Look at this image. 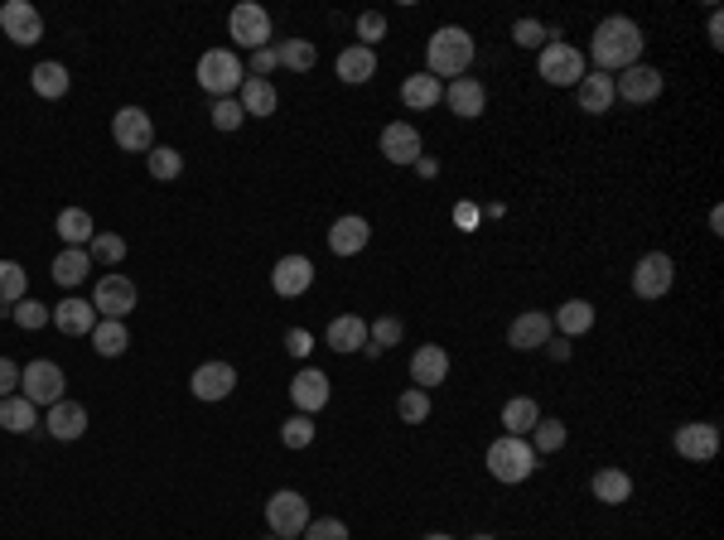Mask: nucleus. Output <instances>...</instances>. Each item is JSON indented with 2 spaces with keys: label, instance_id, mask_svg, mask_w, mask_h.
<instances>
[{
  "label": "nucleus",
  "instance_id": "f257e3e1",
  "mask_svg": "<svg viewBox=\"0 0 724 540\" xmlns=\"http://www.w3.org/2000/svg\"><path fill=\"white\" fill-rule=\"evenodd\" d=\"M642 29L628 20V15H609V20H599L594 29V39H589V54L599 63V73H623V68H633L642 58Z\"/></svg>",
  "mask_w": 724,
  "mask_h": 540
},
{
  "label": "nucleus",
  "instance_id": "f03ea898",
  "mask_svg": "<svg viewBox=\"0 0 724 540\" xmlns=\"http://www.w3.org/2000/svg\"><path fill=\"white\" fill-rule=\"evenodd\" d=\"M425 63H430V78H464L469 63H474V34L459 25H445L430 34V49H425Z\"/></svg>",
  "mask_w": 724,
  "mask_h": 540
},
{
  "label": "nucleus",
  "instance_id": "7ed1b4c3",
  "mask_svg": "<svg viewBox=\"0 0 724 540\" xmlns=\"http://www.w3.org/2000/svg\"><path fill=\"white\" fill-rule=\"evenodd\" d=\"M483 463H488V473L498 483H527L531 468H536V449H531L527 439H517V434H502V439L488 444Z\"/></svg>",
  "mask_w": 724,
  "mask_h": 540
},
{
  "label": "nucleus",
  "instance_id": "20e7f679",
  "mask_svg": "<svg viewBox=\"0 0 724 540\" xmlns=\"http://www.w3.org/2000/svg\"><path fill=\"white\" fill-rule=\"evenodd\" d=\"M242 82H247V68H242V58L232 54V49H208V54L198 58V87L203 92L232 97V92H242Z\"/></svg>",
  "mask_w": 724,
  "mask_h": 540
},
{
  "label": "nucleus",
  "instance_id": "39448f33",
  "mask_svg": "<svg viewBox=\"0 0 724 540\" xmlns=\"http://www.w3.org/2000/svg\"><path fill=\"white\" fill-rule=\"evenodd\" d=\"M536 78L551 82V87H580V78H585V54H580L575 44L556 39V44H546V49H541Z\"/></svg>",
  "mask_w": 724,
  "mask_h": 540
},
{
  "label": "nucleus",
  "instance_id": "423d86ee",
  "mask_svg": "<svg viewBox=\"0 0 724 540\" xmlns=\"http://www.w3.org/2000/svg\"><path fill=\"white\" fill-rule=\"evenodd\" d=\"M227 34H232V44L237 49H271V15L256 5V0H242V5H232V15H227Z\"/></svg>",
  "mask_w": 724,
  "mask_h": 540
},
{
  "label": "nucleus",
  "instance_id": "0eeeda50",
  "mask_svg": "<svg viewBox=\"0 0 724 540\" xmlns=\"http://www.w3.org/2000/svg\"><path fill=\"white\" fill-rule=\"evenodd\" d=\"M63 386H68V377H63L58 362H29V367H20V396L29 405H58L63 401Z\"/></svg>",
  "mask_w": 724,
  "mask_h": 540
},
{
  "label": "nucleus",
  "instance_id": "6e6552de",
  "mask_svg": "<svg viewBox=\"0 0 724 540\" xmlns=\"http://www.w3.org/2000/svg\"><path fill=\"white\" fill-rule=\"evenodd\" d=\"M266 526H271L276 536H300L309 526V502L295 492V487L271 492V502H266Z\"/></svg>",
  "mask_w": 724,
  "mask_h": 540
},
{
  "label": "nucleus",
  "instance_id": "1a4fd4ad",
  "mask_svg": "<svg viewBox=\"0 0 724 540\" xmlns=\"http://www.w3.org/2000/svg\"><path fill=\"white\" fill-rule=\"evenodd\" d=\"M671 280H676V261H671L667 251H647V256H638V266H633V295L662 299L671 290Z\"/></svg>",
  "mask_w": 724,
  "mask_h": 540
},
{
  "label": "nucleus",
  "instance_id": "9d476101",
  "mask_svg": "<svg viewBox=\"0 0 724 540\" xmlns=\"http://www.w3.org/2000/svg\"><path fill=\"white\" fill-rule=\"evenodd\" d=\"M136 280H126V275H102L97 280V290H92V309H97V319H126L131 309H136Z\"/></svg>",
  "mask_w": 724,
  "mask_h": 540
},
{
  "label": "nucleus",
  "instance_id": "9b49d317",
  "mask_svg": "<svg viewBox=\"0 0 724 540\" xmlns=\"http://www.w3.org/2000/svg\"><path fill=\"white\" fill-rule=\"evenodd\" d=\"M0 29H5V39L20 44V49L44 39V20H39V10H34L29 0H5V5H0Z\"/></svg>",
  "mask_w": 724,
  "mask_h": 540
},
{
  "label": "nucleus",
  "instance_id": "f8f14e48",
  "mask_svg": "<svg viewBox=\"0 0 724 540\" xmlns=\"http://www.w3.org/2000/svg\"><path fill=\"white\" fill-rule=\"evenodd\" d=\"M662 87H667V78H662L657 68L633 63V68H623V73L613 78V97H623V102L642 107V102H657V97H662Z\"/></svg>",
  "mask_w": 724,
  "mask_h": 540
},
{
  "label": "nucleus",
  "instance_id": "ddd939ff",
  "mask_svg": "<svg viewBox=\"0 0 724 540\" xmlns=\"http://www.w3.org/2000/svg\"><path fill=\"white\" fill-rule=\"evenodd\" d=\"M112 135L121 150H131V155H150L155 150V126H150V116L140 107H121L112 116Z\"/></svg>",
  "mask_w": 724,
  "mask_h": 540
},
{
  "label": "nucleus",
  "instance_id": "4468645a",
  "mask_svg": "<svg viewBox=\"0 0 724 540\" xmlns=\"http://www.w3.org/2000/svg\"><path fill=\"white\" fill-rule=\"evenodd\" d=\"M232 386H237V367H232V362H203V367H194V377H189L194 401H208V405L227 401Z\"/></svg>",
  "mask_w": 724,
  "mask_h": 540
},
{
  "label": "nucleus",
  "instance_id": "2eb2a0df",
  "mask_svg": "<svg viewBox=\"0 0 724 540\" xmlns=\"http://www.w3.org/2000/svg\"><path fill=\"white\" fill-rule=\"evenodd\" d=\"M676 454L691 463H710L720 454V425H705V420H691L676 430Z\"/></svg>",
  "mask_w": 724,
  "mask_h": 540
},
{
  "label": "nucleus",
  "instance_id": "dca6fc26",
  "mask_svg": "<svg viewBox=\"0 0 724 540\" xmlns=\"http://www.w3.org/2000/svg\"><path fill=\"white\" fill-rule=\"evenodd\" d=\"M309 285H314V261L309 256H280L276 270H271V290L280 299H295L305 295Z\"/></svg>",
  "mask_w": 724,
  "mask_h": 540
},
{
  "label": "nucleus",
  "instance_id": "f3484780",
  "mask_svg": "<svg viewBox=\"0 0 724 540\" xmlns=\"http://www.w3.org/2000/svg\"><path fill=\"white\" fill-rule=\"evenodd\" d=\"M551 333H556V328H551V319H546L541 309H527V314H517V319H512V328H507V343H512L517 352H536V348H546V343H551Z\"/></svg>",
  "mask_w": 724,
  "mask_h": 540
},
{
  "label": "nucleus",
  "instance_id": "a211bd4d",
  "mask_svg": "<svg viewBox=\"0 0 724 540\" xmlns=\"http://www.w3.org/2000/svg\"><path fill=\"white\" fill-rule=\"evenodd\" d=\"M445 102L454 116H464V121H478L483 116V107H488V87L478 78H454L445 87Z\"/></svg>",
  "mask_w": 724,
  "mask_h": 540
},
{
  "label": "nucleus",
  "instance_id": "6ab92c4d",
  "mask_svg": "<svg viewBox=\"0 0 724 540\" xmlns=\"http://www.w3.org/2000/svg\"><path fill=\"white\" fill-rule=\"evenodd\" d=\"M290 396L300 405V415H314V410L329 405V377H324L319 367H300L295 381H290Z\"/></svg>",
  "mask_w": 724,
  "mask_h": 540
},
{
  "label": "nucleus",
  "instance_id": "aec40b11",
  "mask_svg": "<svg viewBox=\"0 0 724 540\" xmlns=\"http://www.w3.org/2000/svg\"><path fill=\"white\" fill-rule=\"evenodd\" d=\"M54 328L58 333H68V338H87L92 328H97V309H92V299H63L54 304Z\"/></svg>",
  "mask_w": 724,
  "mask_h": 540
},
{
  "label": "nucleus",
  "instance_id": "412c9836",
  "mask_svg": "<svg viewBox=\"0 0 724 540\" xmlns=\"http://www.w3.org/2000/svg\"><path fill=\"white\" fill-rule=\"evenodd\" d=\"M367 242H372V227H367V217H358V213L338 217L334 227H329V251H334V256H358Z\"/></svg>",
  "mask_w": 724,
  "mask_h": 540
},
{
  "label": "nucleus",
  "instance_id": "4be33fe9",
  "mask_svg": "<svg viewBox=\"0 0 724 540\" xmlns=\"http://www.w3.org/2000/svg\"><path fill=\"white\" fill-rule=\"evenodd\" d=\"M382 155L391 164H416L420 160V131L411 121H391L387 131H382Z\"/></svg>",
  "mask_w": 724,
  "mask_h": 540
},
{
  "label": "nucleus",
  "instance_id": "5701e85b",
  "mask_svg": "<svg viewBox=\"0 0 724 540\" xmlns=\"http://www.w3.org/2000/svg\"><path fill=\"white\" fill-rule=\"evenodd\" d=\"M449 377V352L435 348V343H425V348L411 352V381H416L420 391H430V386H440Z\"/></svg>",
  "mask_w": 724,
  "mask_h": 540
},
{
  "label": "nucleus",
  "instance_id": "b1692460",
  "mask_svg": "<svg viewBox=\"0 0 724 540\" xmlns=\"http://www.w3.org/2000/svg\"><path fill=\"white\" fill-rule=\"evenodd\" d=\"M44 430L54 434V439H83L87 434V410L78 401H58V405H49V420H44Z\"/></svg>",
  "mask_w": 724,
  "mask_h": 540
},
{
  "label": "nucleus",
  "instance_id": "393cba45",
  "mask_svg": "<svg viewBox=\"0 0 724 540\" xmlns=\"http://www.w3.org/2000/svg\"><path fill=\"white\" fill-rule=\"evenodd\" d=\"M401 102L411 111H430L445 102V82L430 78V73H411V78L401 82Z\"/></svg>",
  "mask_w": 724,
  "mask_h": 540
},
{
  "label": "nucleus",
  "instance_id": "a878e982",
  "mask_svg": "<svg viewBox=\"0 0 724 540\" xmlns=\"http://www.w3.org/2000/svg\"><path fill=\"white\" fill-rule=\"evenodd\" d=\"M87 270H92V256H87V246H63L54 256V280L63 290H78L87 280Z\"/></svg>",
  "mask_w": 724,
  "mask_h": 540
},
{
  "label": "nucleus",
  "instance_id": "bb28decb",
  "mask_svg": "<svg viewBox=\"0 0 724 540\" xmlns=\"http://www.w3.org/2000/svg\"><path fill=\"white\" fill-rule=\"evenodd\" d=\"M575 97H580V111H589V116H604V111L613 107V78H609V73H585V78H580V87H575Z\"/></svg>",
  "mask_w": 724,
  "mask_h": 540
},
{
  "label": "nucleus",
  "instance_id": "cd10ccee",
  "mask_svg": "<svg viewBox=\"0 0 724 540\" xmlns=\"http://www.w3.org/2000/svg\"><path fill=\"white\" fill-rule=\"evenodd\" d=\"M589 487H594V502H604V507H623L633 497V478L623 468H599Z\"/></svg>",
  "mask_w": 724,
  "mask_h": 540
},
{
  "label": "nucleus",
  "instance_id": "c85d7f7f",
  "mask_svg": "<svg viewBox=\"0 0 724 540\" xmlns=\"http://www.w3.org/2000/svg\"><path fill=\"white\" fill-rule=\"evenodd\" d=\"M324 343L334 352H362L367 348V324H362L358 314H338L334 324H329V333H324Z\"/></svg>",
  "mask_w": 724,
  "mask_h": 540
},
{
  "label": "nucleus",
  "instance_id": "c756f323",
  "mask_svg": "<svg viewBox=\"0 0 724 540\" xmlns=\"http://www.w3.org/2000/svg\"><path fill=\"white\" fill-rule=\"evenodd\" d=\"M551 328H560V338L589 333V328H594V304H589V299H565L556 309V319H551Z\"/></svg>",
  "mask_w": 724,
  "mask_h": 540
},
{
  "label": "nucleus",
  "instance_id": "7c9ffc66",
  "mask_svg": "<svg viewBox=\"0 0 724 540\" xmlns=\"http://www.w3.org/2000/svg\"><path fill=\"white\" fill-rule=\"evenodd\" d=\"M242 111L247 116H276V107H280V92L271 87V78H247L242 82Z\"/></svg>",
  "mask_w": 724,
  "mask_h": 540
},
{
  "label": "nucleus",
  "instance_id": "2f4dec72",
  "mask_svg": "<svg viewBox=\"0 0 724 540\" xmlns=\"http://www.w3.org/2000/svg\"><path fill=\"white\" fill-rule=\"evenodd\" d=\"M372 73H377V54H372V49L353 44V49H343V54H338V78L348 82V87H362Z\"/></svg>",
  "mask_w": 724,
  "mask_h": 540
},
{
  "label": "nucleus",
  "instance_id": "473e14b6",
  "mask_svg": "<svg viewBox=\"0 0 724 540\" xmlns=\"http://www.w3.org/2000/svg\"><path fill=\"white\" fill-rule=\"evenodd\" d=\"M34 425H39V405H29L25 396H5V401H0V430L29 434Z\"/></svg>",
  "mask_w": 724,
  "mask_h": 540
},
{
  "label": "nucleus",
  "instance_id": "72a5a7b5",
  "mask_svg": "<svg viewBox=\"0 0 724 540\" xmlns=\"http://www.w3.org/2000/svg\"><path fill=\"white\" fill-rule=\"evenodd\" d=\"M87 338H92V348L102 352V357H121V352L131 348V333H126L121 319H97V328Z\"/></svg>",
  "mask_w": 724,
  "mask_h": 540
},
{
  "label": "nucleus",
  "instance_id": "f704fd0d",
  "mask_svg": "<svg viewBox=\"0 0 724 540\" xmlns=\"http://www.w3.org/2000/svg\"><path fill=\"white\" fill-rule=\"evenodd\" d=\"M29 87H34L44 102H58V97L68 92V68H63V63H34V73H29Z\"/></svg>",
  "mask_w": 724,
  "mask_h": 540
},
{
  "label": "nucleus",
  "instance_id": "c9c22d12",
  "mask_svg": "<svg viewBox=\"0 0 724 540\" xmlns=\"http://www.w3.org/2000/svg\"><path fill=\"white\" fill-rule=\"evenodd\" d=\"M536 420H541V405L531 401V396H512V401L502 405V425H507V434H522L536 430Z\"/></svg>",
  "mask_w": 724,
  "mask_h": 540
},
{
  "label": "nucleus",
  "instance_id": "e433bc0d",
  "mask_svg": "<svg viewBox=\"0 0 724 540\" xmlns=\"http://www.w3.org/2000/svg\"><path fill=\"white\" fill-rule=\"evenodd\" d=\"M58 237H63L68 246H87L92 237H97L92 213H87V208H63V213H58Z\"/></svg>",
  "mask_w": 724,
  "mask_h": 540
},
{
  "label": "nucleus",
  "instance_id": "4c0bfd02",
  "mask_svg": "<svg viewBox=\"0 0 724 540\" xmlns=\"http://www.w3.org/2000/svg\"><path fill=\"white\" fill-rule=\"evenodd\" d=\"M87 256H92V266H121V261H126V237L97 232V237L87 242Z\"/></svg>",
  "mask_w": 724,
  "mask_h": 540
},
{
  "label": "nucleus",
  "instance_id": "58836bf2",
  "mask_svg": "<svg viewBox=\"0 0 724 540\" xmlns=\"http://www.w3.org/2000/svg\"><path fill=\"white\" fill-rule=\"evenodd\" d=\"M145 164H150V179H160V184H169V179L184 174V155H179L174 145H155V150L145 155Z\"/></svg>",
  "mask_w": 724,
  "mask_h": 540
},
{
  "label": "nucleus",
  "instance_id": "ea45409f",
  "mask_svg": "<svg viewBox=\"0 0 724 540\" xmlns=\"http://www.w3.org/2000/svg\"><path fill=\"white\" fill-rule=\"evenodd\" d=\"M29 290V275L20 261H0V304L10 309V304H20Z\"/></svg>",
  "mask_w": 724,
  "mask_h": 540
},
{
  "label": "nucleus",
  "instance_id": "a19ab883",
  "mask_svg": "<svg viewBox=\"0 0 724 540\" xmlns=\"http://www.w3.org/2000/svg\"><path fill=\"white\" fill-rule=\"evenodd\" d=\"M276 63L280 68H295V73H309L314 68V44L309 39H285L276 49Z\"/></svg>",
  "mask_w": 724,
  "mask_h": 540
},
{
  "label": "nucleus",
  "instance_id": "79ce46f5",
  "mask_svg": "<svg viewBox=\"0 0 724 540\" xmlns=\"http://www.w3.org/2000/svg\"><path fill=\"white\" fill-rule=\"evenodd\" d=\"M396 415H401L406 425H425V420H430V391H420V386L401 391V401H396Z\"/></svg>",
  "mask_w": 724,
  "mask_h": 540
},
{
  "label": "nucleus",
  "instance_id": "37998d69",
  "mask_svg": "<svg viewBox=\"0 0 724 540\" xmlns=\"http://www.w3.org/2000/svg\"><path fill=\"white\" fill-rule=\"evenodd\" d=\"M536 444H531V449H536V459H541V454H560V449H565V425H560V420H551V415H546V420H536Z\"/></svg>",
  "mask_w": 724,
  "mask_h": 540
},
{
  "label": "nucleus",
  "instance_id": "c03bdc74",
  "mask_svg": "<svg viewBox=\"0 0 724 540\" xmlns=\"http://www.w3.org/2000/svg\"><path fill=\"white\" fill-rule=\"evenodd\" d=\"M10 319H15L20 328H29V333H34V328L54 324V309H44L39 299H20V304H10Z\"/></svg>",
  "mask_w": 724,
  "mask_h": 540
},
{
  "label": "nucleus",
  "instance_id": "a18cd8bd",
  "mask_svg": "<svg viewBox=\"0 0 724 540\" xmlns=\"http://www.w3.org/2000/svg\"><path fill=\"white\" fill-rule=\"evenodd\" d=\"M280 444H285V449H309V444H314V420H309V415H290V420L280 425Z\"/></svg>",
  "mask_w": 724,
  "mask_h": 540
},
{
  "label": "nucleus",
  "instance_id": "49530a36",
  "mask_svg": "<svg viewBox=\"0 0 724 540\" xmlns=\"http://www.w3.org/2000/svg\"><path fill=\"white\" fill-rule=\"evenodd\" d=\"M401 333H406V324H401V319H391V314H382L377 324H367V343H372V348H396V343H401Z\"/></svg>",
  "mask_w": 724,
  "mask_h": 540
},
{
  "label": "nucleus",
  "instance_id": "de8ad7c7",
  "mask_svg": "<svg viewBox=\"0 0 724 540\" xmlns=\"http://www.w3.org/2000/svg\"><path fill=\"white\" fill-rule=\"evenodd\" d=\"M242 121H247V111H242L237 97H218V102H213V126H218V131H237Z\"/></svg>",
  "mask_w": 724,
  "mask_h": 540
},
{
  "label": "nucleus",
  "instance_id": "09e8293b",
  "mask_svg": "<svg viewBox=\"0 0 724 540\" xmlns=\"http://www.w3.org/2000/svg\"><path fill=\"white\" fill-rule=\"evenodd\" d=\"M300 536L305 540H348V521H338V516H319V521H309Z\"/></svg>",
  "mask_w": 724,
  "mask_h": 540
},
{
  "label": "nucleus",
  "instance_id": "8fccbe9b",
  "mask_svg": "<svg viewBox=\"0 0 724 540\" xmlns=\"http://www.w3.org/2000/svg\"><path fill=\"white\" fill-rule=\"evenodd\" d=\"M358 39H362V49L382 44V39H387V15H377V10H367V15H358Z\"/></svg>",
  "mask_w": 724,
  "mask_h": 540
},
{
  "label": "nucleus",
  "instance_id": "3c124183",
  "mask_svg": "<svg viewBox=\"0 0 724 540\" xmlns=\"http://www.w3.org/2000/svg\"><path fill=\"white\" fill-rule=\"evenodd\" d=\"M541 39H546L541 20H517L512 25V44H522V49H541Z\"/></svg>",
  "mask_w": 724,
  "mask_h": 540
},
{
  "label": "nucleus",
  "instance_id": "603ef678",
  "mask_svg": "<svg viewBox=\"0 0 724 540\" xmlns=\"http://www.w3.org/2000/svg\"><path fill=\"white\" fill-rule=\"evenodd\" d=\"M285 352H290V357H309V352H314V333H309V328H290V333H285Z\"/></svg>",
  "mask_w": 724,
  "mask_h": 540
},
{
  "label": "nucleus",
  "instance_id": "864d4df0",
  "mask_svg": "<svg viewBox=\"0 0 724 540\" xmlns=\"http://www.w3.org/2000/svg\"><path fill=\"white\" fill-rule=\"evenodd\" d=\"M15 386H20V367H15L10 357H0V401L15 396Z\"/></svg>",
  "mask_w": 724,
  "mask_h": 540
},
{
  "label": "nucleus",
  "instance_id": "5fc2aeb1",
  "mask_svg": "<svg viewBox=\"0 0 724 540\" xmlns=\"http://www.w3.org/2000/svg\"><path fill=\"white\" fill-rule=\"evenodd\" d=\"M271 68H276V49H256L251 54V78H266Z\"/></svg>",
  "mask_w": 724,
  "mask_h": 540
},
{
  "label": "nucleus",
  "instance_id": "6e6d98bb",
  "mask_svg": "<svg viewBox=\"0 0 724 540\" xmlns=\"http://www.w3.org/2000/svg\"><path fill=\"white\" fill-rule=\"evenodd\" d=\"M454 222H459V227H474V222H478V208L459 203V208H454Z\"/></svg>",
  "mask_w": 724,
  "mask_h": 540
},
{
  "label": "nucleus",
  "instance_id": "4d7b16f0",
  "mask_svg": "<svg viewBox=\"0 0 724 540\" xmlns=\"http://www.w3.org/2000/svg\"><path fill=\"white\" fill-rule=\"evenodd\" d=\"M546 352H551L556 362H565V357H570V338H551V343H546Z\"/></svg>",
  "mask_w": 724,
  "mask_h": 540
},
{
  "label": "nucleus",
  "instance_id": "13d9d810",
  "mask_svg": "<svg viewBox=\"0 0 724 540\" xmlns=\"http://www.w3.org/2000/svg\"><path fill=\"white\" fill-rule=\"evenodd\" d=\"M710 44H715V49H720V44H724V20H720V10L710 15Z\"/></svg>",
  "mask_w": 724,
  "mask_h": 540
},
{
  "label": "nucleus",
  "instance_id": "bf43d9fd",
  "mask_svg": "<svg viewBox=\"0 0 724 540\" xmlns=\"http://www.w3.org/2000/svg\"><path fill=\"white\" fill-rule=\"evenodd\" d=\"M416 174H420V179H435V174H440V164H435V160H425V155H420V160H416Z\"/></svg>",
  "mask_w": 724,
  "mask_h": 540
},
{
  "label": "nucleus",
  "instance_id": "052dcab7",
  "mask_svg": "<svg viewBox=\"0 0 724 540\" xmlns=\"http://www.w3.org/2000/svg\"><path fill=\"white\" fill-rule=\"evenodd\" d=\"M425 540H454V536H445V531H430V536H425Z\"/></svg>",
  "mask_w": 724,
  "mask_h": 540
},
{
  "label": "nucleus",
  "instance_id": "680f3d73",
  "mask_svg": "<svg viewBox=\"0 0 724 540\" xmlns=\"http://www.w3.org/2000/svg\"><path fill=\"white\" fill-rule=\"evenodd\" d=\"M474 540H498V536H474Z\"/></svg>",
  "mask_w": 724,
  "mask_h": 540
},
{
  "label": "nucleus",
  "instance_id": "e2e57ef3",
  "mask_svg": "<svg viewBox=\"0 0 724 540\" xmlns=\"http://www.w3.org/2000/svg\"><path fill=\"white\" fill-rule=\"evenodd\" d=\"M280 540H295V536H280Z\"/></svg>",
  "mask_w": 724,
  "mask_h": 540
}]
</instances>
